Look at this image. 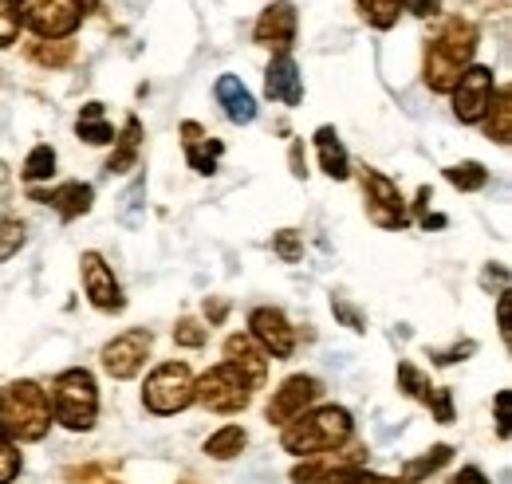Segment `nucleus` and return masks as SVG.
Listing matches in <instances>:
<instances>
[{
    "mask_svg": "<svg viewBox=\"0 0 512 484\" xmlns=\"http://www.w3.org/2000/svg\"><path fill=\"white\" fill-rule=\"evenodd\" d=\"M182 146H186V162H190L197 174H217V162L225 154V146L217 138H209L197 122H182Z\"/></svg>",
    "mask_w": 512,
    "mask_h": 484,
    "instance_id": "obj_16",
    "label": "nucleus"
},
{
    "mask_svg": "<svg viewBox=\"0 0 512 484\" xmlns=\"http://www.w3.org/2000/svg\"><path fill=\"white\" fill-rule=\"evenodd\" d=\"M79 272H83V292H87V300L95 303L99 311H119V307H123V288H119L111 264H107L99 252H83Z\"/></svg>",
    "mask_w": 512,
    "mask_h": 484,
    "instance_id": "obj_13",
    "label": "nucleus"
},
{
    "mask_svg": "<svg viewBox=\"0 0 512 484\" xmlns=\"http://www.w3.org/2000/svg\"><path fill=\"white\" fill-rule=\"evenodd\" d=\"M296 28H300L296 8H292L288 0H276V4H268V8L260 12L253 36H256V44H264V48H272V52H288L292 40H296Z\"/></svg>",
    "mask_w": 512,
    "mask_h": 484,
    "instance_id": "obj_14",
    "label": "nucleus"
},
{
    "mask_svg": "<svg viewBox=\"0 0 512 484\" xmlns=\"http://www.w3.org/2000/svg\"><path fill=\"white\" fill-rule=\"evenodd\" d=\"M485 130H489V138H493L497 146H509L512 142V91L509 87L493 91V103H489V111H485Z\"/></svg>",
    "mask_w": 512,
    "mask_h": 484,
    "instance_id": "obj_21",
    "label": "nucleus"
},
{
    "mask_svg": "<svg viewBox=\"0 0 512 484\" xmlns=\"http://www.w3.org/2000/svg\"><path fill=\"white\" fill-rule=\"evenodd\" d=\"M347 437H351V414L343 406H320V410H304L300 418L284 425L280 445L292 457H323Z\"/></svg>",
    "mask_w": 512,
    "mask_h": 484,
    "instance_id": "obj_2",
    "label": "nucleus"
},
{
    "mask_svg": "<svg viewBox=\"0 0 512 484\" xmlns=\"http://www.w3.org/2000/svg\"><path fill=\"white\" fill-rule=\"evenodd\" d=\"M264 91L272 103H284V107H296L304 99V79H300V67L288 52H280L276 60L268 63L264 71Z\"/></svg>",
    "mask_w": 512,
    "mask_h": 484,
    "instance_id": "obj_15",
    "label": "nucleus"
},
{
    "mask_svg": "<svg viewBox=\"0 0 512 484\" xmlns=\"http://www.w3.org/2000/svg\"><path fill=\"white\" fill-rule=\"evenodd\" d=\"M316 484H390L386 477H375V473H363L359 465H339L331 473H323Z\"/></svg>",
    "mask_w": 512,
    "mask_h": 484,
    "instance_id": "obj_30",
    "label": "nucleus"
},
{
    "mask_svg": "<svg viewBox=\"0 0 512 484\" xmlns=\"http://www.w3.org/2000/svg\"><path fill=\"white\" fill-rule=\"evenodd\" d=\"M272 252H276L280 260L296 264V260L304 256V244H300V233H296V229H280V233L272 237Z\"/></svg>",
    "mask_w": 512,
    "mask_h": 484,
    "instance_id": "obj_33",
    "label": "nucleus"
},
{
    "mask_svg": "<svg viewBox=\"0 0 512 484\" xmlns=\"http://www.w3.org/2000/svg\"><path fill=\"white\" fill-rule=\"evenodd\" d=\"M449 484H489V477H485L481 469H473V465H469V469H461Z\"/></svg>",
    "mask_w": 512,
    "mask_h": 484,
    "instance_id": "obj_43",
    "label": "nucleus"
},
{
    "mask_svg": "<svg viewBox=\"0 0 512 484\" xmlns=\"http://www.w3.org/2000/svg\"><path fill=\"white\" fill-rule=\"evenodd\" d=\"M363 193H367V217H371L379 229H390V233L406 229V221H410L406 201H402L398 185L390 182L386 174L367 170V174H363Z\"/></svg>",
    "mask_w": 512,
    "mask_h": 484,
    "instance_id": "obj_8",
    "label": "nucleus"
},
{
    "mask_svg": "<svg viewBox=\"0 0 512 484\" xmlns=\"http://www.w3.org/2000/svg\"><path fill=\"white\" fill-rule=\"evenodd\" d=\"M446 178H449V185L473 193V189H485V185H489V170H485L481 162H461V166H449Z\"/></svg>",
    "mask_w": 512,
    "mask_h": 484,
    "instance_id": "obj_27",
    "label": "nucleus"
},
{
    "mask_svg": "<svg viewBox=\"0 0 512 484\" xmlns=\"http://www.w3.org/2000/svg\"><path fill=\"white\" fill-rule=\"evenodd\" d=\"M493 71L489 67H465L453 87V115L461 122H481L493 103Z\"/></svg>",
    "mask_w": 512,
    "mask_h": 484,
    "instance_id": "obj_10",
    "label": "nucleus"
},
{
    "mask_svg": "<svg viewBox=\"0 0 512 484\" xmlns=\"http://www.w3.org/2000/svg\"><path fill=\"white\" fill-rule=\"evenodd\" d=\"M316 150H320L323 174L335 178V182H347L351 162H347V150H343V142H339V134H335L331 126H320V130H316Z\"/></svg>",
    "mask_w": 512,
    "mask_h": 484,
    "instance_id": "obj_20",
    "label": "nucleus"
},
{
    "mask_svg": "<svg viewBox=\"0 0 512 484\" xmlns=\"http://www.w3.org/2000/svg\"><path fill=\"white\" fill-rule=\"evenodd\" d=\"M20 473V453H16V441H8V433L0 429V484H12Z\"/></svg>",
    "mask_w": 512,
    "mask_h": 484,
    "instance_id": "obj_34",
    "label": "nucleus"
},
{
    "mask_svg": "<svg viewBox=\"0 0 512 484\" xmlns=\"http://www.w3.org/2000/svg\"><path fill=\"white\" fill-rule=\"evenodd\" d=\"M67 481L75 484H119L103 465H87V469H67Z\"/></svg>",
    "mask_w": 512,
    "mask_h": 484,
    "instance_id": "obj_37",
    "label": "nucleus"
},
{
    "mask_svg": "<svg viewBox=\"0 0 512 484\" xmlns=\"http://www.w3.org/2000/svg\"><path fill=\"white\" fill-rule=\"evenodd\" d=\"M0 429L8 433V441H40L52 429L48 394L28 378L8 382L0 390Z\"/></svg>",
    "mask_w": 512,
    "mask_h": 484,
    "instance_id": "obj_3",
    "label": "nucleus"
},
{
    "mask_svg": "<svg viewBox=\"0 0 512 484\" xmlns=\"http://www.w3.org/2000/svg\"><path fill=\"white\" fill-rule=\"evenodd\" d=\"M142 402L150 414L158 418H170V414H182L193 402V374L186 363H162L154 366V374L146 378V390H142Z\"/></svg>",
    "mask_w": 512,
    "mask_h": 484,
    "instance_id": "obj_6",
    "label": "nucleus"
},
{
    "mask_svg": "<svg viewBox=\"0 0 512 484\" xmlns=\"http://www.w3.org/2000/svg\"><path fill=\"white\" fill-rule=\"evenodd\" d=\"M245 445H249L245 429H241V425H225V429H217V433L205 441V453H209L213 461H233Z\"/></svg>",
    "mask_w": 512,
    "mask_h": 484,
    "instance_id": "obj_24",
    "label": "nucleus"
},
{
    "mask_svg": "<svg viewBox=\"0 0 512 484\" xmlns=\"http://www.w3.org/2000/svg\"><path fill=\"white\" fill-rule=\"evenodd\" d=\"M249 327H253V331H249L253 343L264 355H272V359H292V351H296V331L288 327L284 311H276V307H253Z\"/></svg>",
    "mask_w": 512,
    "mask_h": 484,
    "instance_id": "obj_12",
    "label": "nucleus"
},
{
    "mask_svg": "<svg viewBox=\"0 0 512 484\" xmlns=\"http://www.w3.org/2000/svg\"><path fill=\"white\" fill-rule=\"evenodd\" d=\"M0 182H8V170H4V162H0Z\"/></svg>",
    "mask_w": 512,
    "mask_h": 484,
    "instance_id": "obj_44",
    "label": "nucleus"
},
{
    "mask_svg": "<svg viewBox=\"0 0 512 484\" xmlns=\"http://www.w3.org/2000/svg\"><path fill=\"white\" fill-rule=\"evenodd\" d=\"M449 457H453V449L449 445H434L426 457H418V461H410L406 469H402V481L406 484H414V481H422L426 473H434V469H442Z\"/></svg>",
    "mask_w": 512,
    "mask_h": 484,
    "instance_id": "obj_25",
    "label": "nucleus"
},
{
    "mask_svg": "<svg viewBox=\"0 0 512 484\" xmlns=\"http://www.w3.org/2000/svg\"><path fill=\"white\" fill-rule=\"evenodd\" d=\"M20 40V12L16 0H0V48Z\"/></svg>",
    "mask_w": 512,
    "mask_h": 484,
    "instance_id": "obj_35",
    "label": "nucleus"
},
{
    "mask_svg": "<svg viewBox=\"0 0 512 484\" xmlns=\"http://www.w3.org/2000/svg\"><path fill=\"white\" fill-rule=\"evenodd\" d=\"M398 4L414 16H438V8H442V0H398Z\"/></svg>",
    "mask_w": 512,
    "mask_h": 484,
    "instance_id": "obj_40",
    "label": "nucleus"
},
{
    "mask_svg": "<svg viewBox=\"0 0 512 484\" xmlns=\"http://www.w3.org/2000/svg\"><path fill=\"white\" fill-rule=\"evenodd\" d=\"M320 394H323L320 378H312V374L284 378L280 390H272V398H268V422L288 425L292 418H300L312 402H320Z\"/></svg>",
    "mask_w": 512,
    "mask_h": 484,
    "instance_id": "obj_9",
    "label": "nucleus"
},
{
    "mask_svg": "<svg viewBox=\"0 0 512 484\" xmlns=\"http://www.w3.org/2000/svg\"><path fill=\"white\" fill-rule=\"evenodd\" d=\"M193 402H201L213 414H241L253 402V382L237 366L217 363L201 374V382H193Z\"/></svg>",
    "mask_w": 512,
    "mask_h": 484,
    "instance_id": "obj_5",
    "label": "nucleus"
},
{
    "mask_svg": "<svg viewBox=\"0 0 512 484\" xmlns=\"http://www.w3.org/2000/svg\"><path fill=\"white\" fill-rule=\"evenodd\" d=\"M398 390H406L410 398L426 402L434 386H430V378H426V374H422V370H418L414 363H402V366H398Z\"/></svg>",
    "mask_w": 512,
    "mask_h": 484,
    "instance_id": "obj_28",
    "label": "nucleus"
},
{
    "mask_svg": "<svg viewBox=\"0 0 512 484\" xmlns=\"http://www.w3.org/2000/svg\"><path fill=\"white\" fill-rule=\"evenodd\" d=\"M217 103L225 107V119L237 122V126H249V122L256 119L253 91H249L237 75H221V79H217Z\"/></svg>",
    "mask_w": 512,
    "mask_h": 484,
    "instance_id": "obj_17",
    "label": "nucleus"
},
{
    "mask_svg": "<svg viewBox=\"0 0 512 484\" xmlns=\"http://www.w3.org/2000/svg\"><path fill=\"white\" fill-rule=\"evenodd\" d=\"M20 174H24V182H48L56 174V150L52 146H36Z\"/></svg>",
    "mask_w": 512,
    "mask_h": 484,
    "instance_id": "obj_26",
    "label": "nucleus"
},
{
    "mask_svg": "<svg viewBox=\"0 0 512 484\" xmlns=\"http://www.w3.org/2000/svg\"><path fill=\"white\" fill-rule=\"evenodd\" d=\"M138 146H142V122L130 115L127 126H123V134H119V150L111 154L107 170H111V174H127L130 166L138 162Z\"/></svg>",
    "mask_w": 512,
    "mask_h": 484,
    "instance_id": "obj_23",
    "label": "nucleus"
},
{
    "mask_svg": "<svg viewBox=\"0 0 512 484\" xmlns=\"http://www.w3.org/2000/svg\"><path fill=\"white\" fill-rule=\"evenodd\" d=\"M71 44H64V40H56V44H32V60L36 63H44V67H64L67 60H71Z\"/></svg>",
    "mask_w": 512,
    "mask_h": 484,
    "instance_id": "obj_32",
    "label": "nucleus"
},
{
    "mask_svg": "<svg viewBox=\"0 0 512 484\" xmlns=\"http://www.w3.org/2000/svg\"><path fill=\"white\" fill-rule=\"evenodd\" d=\"M146 355H150V331L146 327H134V331H123L119 339H111L103 347V370L119 382L134 378L142 366H146Z\"/></svg>",
    "mask_w": 512,
    "mask_h": 484,
    "instance_id": "obj_11",
    "label": "nucleus"
},
{
    "mask_svg": "<svg viewBox=\"0 0 512 484\" xmlns=\"http://www.w3.org/2000/svg\"><path fill=\"white\" fill-rule=\"evenodd\" d=\"M20 24H28L40 40H67L83 24V0H20Z\"/></svg>",
    "mask_w": 512,
    "mask_h": 484,
    "instance_id": "obj_7",
    "label": "nucleus"
},
{
    "mask_svg": "<svg viewBox=\"0 0 512 484\" xmlns=\"http://www.w3.org/2000/svg\"><path fill=\"white\" fill-rule=\"evenodd\" d=\"M32 197L36 201H44V205H52V209H60V217L64 221H75V217H83L87 209H91V185H83V182H67L60 185V189H32Z\"/></svg>",
    "mask_w": 512,
    "mask_h": 484,
    "instance_id": "obj_19",
    "label": "nucleus"
},
{
    "mask_svg": "<svg viewBox=\"0 0 512 484\" xmlns=\"http://www.w3.org/2000/svg\"><path fill=\"white\" fill-rule=\"evenodd\" d=\"M497 433L509 437V390L497 394Z\"/></svg>",
    "mask_w": 512,
    "mask_h": 484,
    "instance_id": "obj_41",
    "label": "nucleus"
},
{
    "mask_svg": "<svg viewBox=\"0 0 512 484\" xmlns=\"http://www.w3.org/2000/svg\"><path fill=\"white\" fill-rule=\"evenodd\" d=\"M477 28L469 20H446L442 32L430 40L426 48V87L438 91V95H449L461 79V71L469 67L473 52H477Z\"/></svg>",
    "mask_w": 512,
    "mask_h": 484,
    "instance_id": "obj_1",
    "label": "nucleus"
},
{
    "mask_svg": "<svg viewBox=\"0 0 512 484\" xmlns=\"http://www.w3.org/2000/svg\"><path fill=\"white\" fill-rule=\"evenodd\" d=\"M426 406L434 410V418H438V422H453V394H449V390H430Z\"/></svg>",
    "mask_w": 512,
    "mask_h": 484,
    "instance_id": "obj_38",
    "label": "nucleus"
},
{
    "mask_svg": "<svg viewBox=\"0 0 512 484\" xmlns=\"http://www.w3.org/2000/svg\"><path fill=\"white\" fill-rule=\"evenodd\" d=\"M359 8H363V16L375 24V28H394V20H398V0H359Z\"/></svg>",
    "mask_w": 512,
    "mask_h": 484,
    "instance_id": "obj_31",
    "label": "nucleus"
},
{
    "mask_svg": "<svg viewBox=\"0 0 512 484\" xmlns=\"http://www.w3.org/2000/svg\"><path fill=\"white\" fill-rule=\"evenodd\" d=\"M52 402H56V422L75 433H87L99 418V386L95 374L83 366H71L56 378L52 386Z\"/></svg>",
    "mask_w": 512,
    "mask_h": 484,
    "instance_id": "obj_4",
    "label": "nucleus"
},
{
    "mask_svg": "<svg viewBox=\"0 0 512 484\" xmlns=\"http://www.w3.org/2000/svg\"><path fill=\"white\" fill-rule=\"evenodd\" d=\"M331 311H335V315H339V319H343L351 331H363V315H359V311H355L347 300H339V296H335V300H331Z\"/></svg>",
    "mask_w": 512,
    "mask_h": 484,
    "instance_id": "obj_39",
    "label": "nucleus"
},
{
    "mask_svg": "<svg viewBox=\"0 0 512 484\" xmlns=\"http://www.w3.org/2000/svg\"><path fill=\"white\" fill-rule=\"evenodd\" d=\"M24 248V221L20 217H0V264Z\"/></svg>",
    "mask_w": 512,
    "mask_h": 484,
    "instance_id": "obj_29",
    "label": "nucleus"
},
{
    "mask_svg": "<svg viewBox=\"0 0 512 484\" xmlns=\"http://www.w3.org/2000/svg\"><path fill=\"white\" fill-rule=\"evenodd\" d=\"M225 359H229V366H237L253 386H260L264 374H268V355L256 347L253 335H229L225 339Z\"/></svg>",
    "mask_w": 512,
    "mask_h": 484,
    "instance_id": "obj_18",
    "label": "nucleus"
},
{
    "mask_svg": "<svg viewBox=\"0 0 512 484\" xmlns=\"http://www.w3.org/2000/svg\"><path fill=\"white\" fill-rule=\"evenodd\" d=\"M75 130H79V138H83V142H91V146H107V142H115L111 122L103 119V103H87V107L79 111Z\"/></svg>",
    "mask_w": 512,
    "mask_h": 484,
    "instance_id": "obj_22",
    "label": "nucleus"
},
{
    "mask_svg": "<svg viewBox=\"0 0 512 484\" xmlns=\"http://www.w3.org/2000/svg\"><path fill=\"white\" fill-rule=\"evenodd\" d=\"M497 319H501V335H505V343L512 339V327H509V292L497 300Z\"/></svg>",
    "mask_w": 512,
    "mask_h": 484,
    "instance_id": "obj_42",
    "label": "nucleus"
},
{
    "mask_svg": "<svg viewBox=\"0 0 512 484\" xmlns=\"http://www.w3.org/2000/svg\"><path fill=\"white\" fill-rule=\"evenodd\" d=\"M205 327L197 323V319H178V327H174V343L178 347H190V351H197V347H205Z\"/></svg>",
    "mask_w": 512,
    "mask_h": 484,
    "instance_id": "obj_36",
    "label": "nucleus"
}]
</instances>
